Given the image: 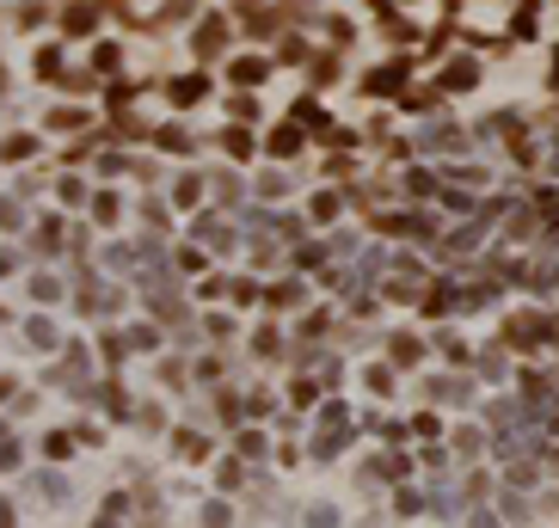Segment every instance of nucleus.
<instances>
[{"label":"nucleus","mask_w":559,"mask_h":528,"mask_svg":"<svg viewBox=\"0 0 559 528\" xmlns=\"http://www.w3.org/2000/svg\"><path fill=\"white\" fill-rule=\"evenodd\" d=\"M554 81H559V68H554Z\"/></svg>","instance_id":"3"},{"label":"nucleus","mask_w":559,"mask_h":528,"mask_svg":"<svg viewBox=\"0 0 559 528\" xmlns=\"http://www.w3.org/2000/svg\"><path fill=\"white\" fill-rule=\"evenodd\" d=\"M173 99H179V105L203 99V81H173Z\"/></svg>","instance_id":"2"},{"label":"nucleus","mask_w":559,"mask_h":528,"mask_svg":"<svg viewBox=\"0 0 559 528\" xmlns=\"http://www.w3.org/2000/svg\"><path fill=\"white\" fill-rule=\"evenodd\" d=\"M400 81H406V68H381V74H369V93H394Z\"/></svg>","instance_id":"1"}]
</instances>
